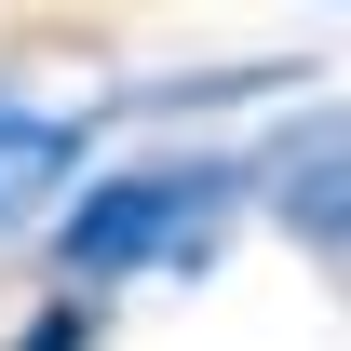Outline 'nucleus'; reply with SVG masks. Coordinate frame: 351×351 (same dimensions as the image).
Here are the masks:
<instances>
[{
    "instance_id": "20e7f679",
    "label": "nucleus",
    "mask_w": 351,
    "mask_h": 351,
    "mask_svg": "<svg viewBox=\"0 0 351 351\" xmlns=\"http://www.w3.org/2000/svg\"><path fill=\"white\" fill-rule=\"evenodd\" d=\"M14 351H95V298H54V311H27V324H14Z\"/></svg>"
},
{
    "instance_id": "7ed1b4c3",
    "label": "nucleus",
    "mask_w": 351,
    "mask_h": 351,
    "mask_svg": "<svg viewBox=\"0 0 351 351\" xmlns=\"http://www.w3.org/2000/svg\"><path fill=\"white\" fill-rule=\"evenodd\" d=\"M82 135L68 108H27V95H0V230H41L68 189H82Z\"/></svg>"
},
{
    "instance_id": "f257e3e1",
    "label": "nucleus",
    "mask_w": 351,
    "mask_h": 351,
    "mask_svg": "<svg viewBox=\"0 0 351 351\" xmlns=\"http://www.w3.org/2000/svg\"><path fill=\"white\" fill-rule=\"evenodd\" d=\"M243 203H257L243 162H203V149L122 162V176H95V189L54 203V270H68V298H108V284H135V270H203Z\"/></svg>"
},
{
    "instance_id": "f03ea898",
    "label": "nucleus",
    "mask_w": 351,
    "mask_h": 351,
    "mask_svg": "<svg viewBox=\"0 0 351 351\" xmlns=\"http://www.w3.org/2000/svg\"><path fill=\"white\" fill-rule=\"evenodd\" d=\"M243 189L284 217V243H311V257H351V108H311V122H284L257 162H243Z\"/></svg>"
}]
</instances>
